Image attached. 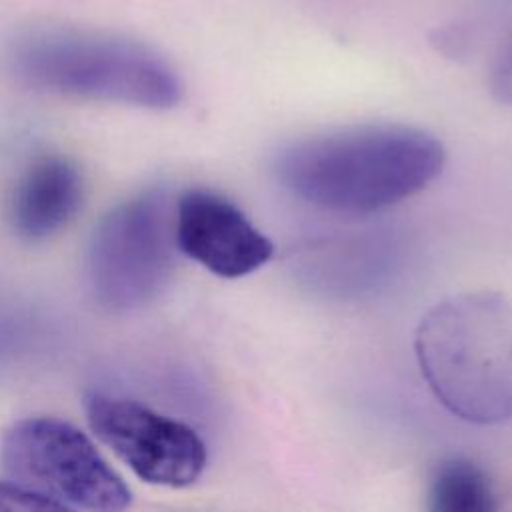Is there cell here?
I'll return each mask as SVG.
<instances>
[{
    "instance_id": "obj_7",
    "label": "cell",
    "mask_w": 512,
    "mask_h": 512,
    "mask_svg": "<svg viewBox=\"0 0 512 512\" xmlns=\"http://www.w3.org/2000/svg\"><path fill=\"white\" fill-rule=\"evenodd\" d=\"M176 246L220 278H242L262 268L274 244L226 196L192 188L174 204Z\"/></svg>"
},
{
    "instance_id": "obj_4",
    "label": "cell",
    "mask_w": 512,
    "mask_h": 512,
    "mask_svg": "<svg viewBox=\"0 0 512 512\" xmlns=\"http://www.w3.org/2000/svg\"><path fill=\"white\" fill-rule=\"evenodd\" d=\"M0 466L10 482L86 512H126L130 488L92 440L60 418L30 416L0 440Z\"/></svg>"
},
{
    "instance_id": "obj_6",
    "label": "cell",
    "mask_w": 512,
    "mask_h": 512,
    "mask_svg": "<svg viewBox=\"0 0 512 512\" xmlns=\"http://www.w3.org/2000/svg\"><path fill=\"white\" fill-rule=\"evenodd\" d=\"M86 418L92 432L144 482L184 488L206 468V444L194 428L136 400L92 394Z\"/></svg>"
},
{
    "instance_id": "obj_2",
    "label": "cell",
    "mask_w": 512,
    "mask_h": 512,
    "mask_svg": "<svg viewBox=\"0 0 512 512\" xmlns=\"http://www.w3.org/2000/svg\"><path fill=\"white\" fill-rule=\"evenodd\" d=\"M424 380L442 406L472 424L512 418V300L476 290L450 296L414 338Z\"/></svg>"
},
{
    "instance_id": "obj_11",
    "label": "cell",
    "mask_w": 512,
    "mask_h": 512,
    "mask_svg": "<svg viewBox=\"0 0 512 512\" xmlns=\"http://www.w3.org/2000/svg\"><path fill=\"white\" fill-rule=\"evenodd\" d=\"M492 96L506 106H512V38L500 48L490 68L488 80Z\"/></svg>"
},
{
    "instance_id": "obj_8",
    "label": "cell",
    "mask_w": 512,
    "mask_h": 512,
    "mask_svg": "<svg viewBox=\"0 0 512 512\" xmlns=\"http://www.w3.org/2000/svg\"><path fill=\"white\" fill-rule=\"evenodd\" d=\"M82 190V174L70 158L38 156L24 168L10 198L14 232L28 242L50 238L74 218Z\"/></svg>"
},
{
    "instance_id": "obj_1",
    "label": "cell",
    "mask_w": 512,
    "mask_h": 512,
    "mask_svg": "<svg viewBox=\"0 0 512 512\" xmlns=\"http://www.w3.org/2000/svg\"><path fill=\"white\" fill-rule=\"evenodd\" d=\"M444 144L408 124H360L284 146L274 160L278 182L302 202L340 216L386 210L438 178Z\"/></svg>"
},
{
    "instance_id": "obj_9",
    "label": "cell",
    "mask_w": 512,
    "mask_h": 512,
    "mask_svg": "<svg viewBox=\"0 0 512 512\" xmlns=\"http://www.w3.org/2000/svg\"><path fill=\"white\" fill-rule=\"evenodd\" d=\"M496 492L482 466L464 456L440 460L428 480L426 512H496Z\"/></svg>"
},
{
    "instance_id": "obj_10",
    "label": "cell",
    "mask_w": 512,
    "mask_h": 512,
    "mask_svg": "<svg viewBox=\"0 0 512 512\" xmlns=\"http://www.w3.org/2000/svg\"><path fill=\"white\" fill-rule=\"evenodd\" d=\"M0 512H74L42 494L22 488L14 482L0 480Z\"/></svg>"
},
{
    "instance_id": "obj_5",
    "label": "cell",
    "mask_w": 512,
    "mask_h": 512,
    "mask_svg": "<svg viewBox=\"0 0 512 512\" xmlns=\"http://www.w3.org/2000/svg\"><path fill=\"white\" fill-rule=\"evenodd\" d=\"M174 208L166 192L146 190L112 208L96 226L86 274L98 302L112 310L156 298L174 272Z\"/></svg>"
},
{
    "instance_id": "obj_3",
    "label": "cell",
    "mask_w": 512,
    "mask_h": 512,
    "mask_svg": "<svg viewBox=\"0 0 512 512\" xmlns=\"http://www.w3.org/2000/svg\"><path fill=\"white\" fill-rule=\"evenodd\" d=\"M8 66L26 86L70 98L170 110L184 96L180 76L162 56L108 36L28 32L10 46Z\"/></svg>"
}]
</instances>
